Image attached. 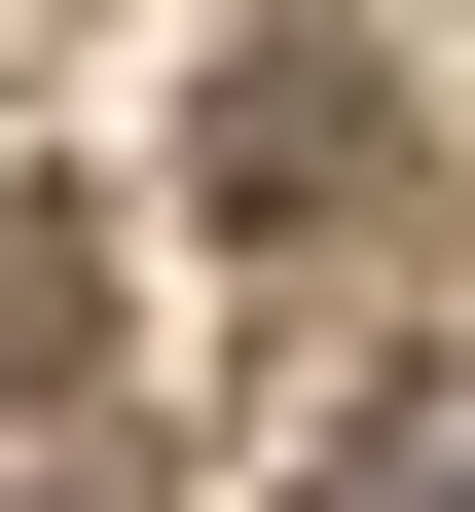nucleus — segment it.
Masks as SVG:
<instances>
[{"instance_id": "3", "label": "nucleus", "mask_w": 475, "mask_h": 512, "mask_svg": "<svg viewBox=\"0 0 475 512\" xmlns=\"http://www.w3.org/2000/svg\"><path fill=\"white\" fill-rule=\"evenodd\" d=\"M329 512H475V366H439V403H366V439H329Z\"/></svg>"}, {"instance_id": "2", "label": "nucleus", "mask_w": 475, "mask_h": 512, "mask_svg": "<svg viewBox=\"0 0 475 512\" xmlns=\"http://www.w3.org/2000/svg\"><path fill=\"white\" fill-rule=\"evenodd\" d=\"M74 366H110V220H74V183H0V403H74Z\"/></svg>"}, {"instance_id": "1", "label": "nucleus", "mask_w": 475, "mask_h": 512, "mask_svg": "<svg viewBox=\"0 0 475 512\" xmlns=\"http://www.w3.org/2000/svg\"><path fill=\"white\" fill-rule=\"evenodd\" d=\"M366 183H402V110L329 74V37H256L220 74V220H366Z\"/></svg>"}]
</instances>
